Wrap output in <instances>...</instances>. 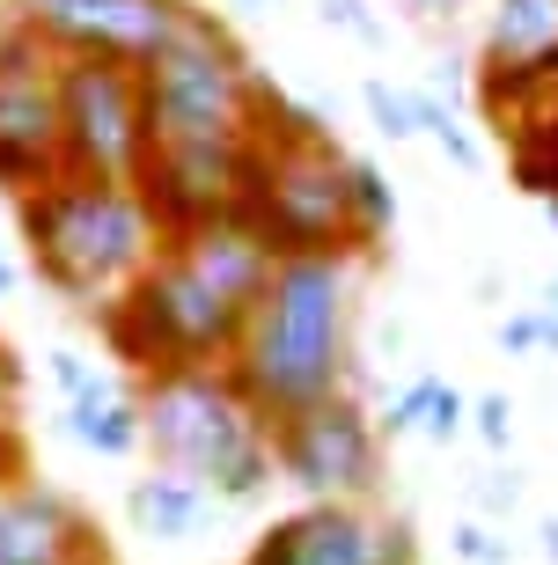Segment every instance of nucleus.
<instances>
[{"mask_svg":"<svg viewBox=\"0 0 558 565\" xmlns=\"http://www.w3.org/2000/svg\"><path fill=\"white\" fill-rule=\"evenodd\" d=\"M243 221L265 235L272 257H375L360 235V213H352V154L331 132L257 140Z\"/></svg>","mask_w":558,"mask_h":565,"instance_id":"423d86ee","label":"nucleus"},{"mask_svg":"<svg viewBox=\"0 0 558 565\" xmlns=\"http://www.w3.org/2000/svg\"><path fill=\"white\" fill-rule=\"evenodd\" d=\"M368 257H280L228 375L265 419H294L352 390V301Z\"/></svg>","mask_w":558,"mask_h":565,"instance_id":"f03ea898","label":"nucleus"},{"mask_svg":"<svg viewBox=\"0 0 558 565\" xmlns=\"http://www.w3.org/2000/svg\"><path fill=\"white\" fill-rule=\"evenodd\" d=\"M499 353H544V338H551V316L544 309H515V316H499Z\"/></svg>","mask_w":558,"mask_h":565,"instance_id":"cd10ccee","label":"nucleus"},{"mask_svg":"<svg viewBox=\"0 0 558 565\" xmlns=\"http://www.w3.org/2000/svg\"><path fill=\"white\" fill-rule=\"evenodd\" d=\"M471 434L485 440V448H507V440H515V404L507 397H471Z\"/></svg>","mask_w":558,"mask_h":565,"instance_id":"c85d7f7f","label":"nucleus"},{"mask_svg":"<svg viewBox=\"0 0 558 565\" xmlns=\"http://www.w3.org/2000/svg\"><path fill=\"white\" fill-rule=\"evenodd\" d=\"M449 551H455L463 565H507V558H515V544H507L493 522H477V514H471V522H455Z\"/></svg>","mask_w":558,"mask_h":565,"instance_id":"b1692460","label":"nucleus"},{"mask_svg":"<svg viewBox=\"0 0 558 565\" xmlns=\"http://www.w3.org/2000/svg\"><path fill=\"white\" fill-rule=\"evenodd\" d=\"M213 492L207 484L177 478V470H147V478L125 484V522L140 529V536H155V544H185V536H199V529L213 522Z\"/></svg>","mask_w":558,"mask_h":565,"instance_id":"2eb2a0df","label":"nucleus"},{"mask_svg":"<svg viewBox=\"0 0 558 565\" xmlns=\"http://www.w3.org/2000/svg\"><path fill=\"white\" fill-rule=\"evenodd\" d=\"M537 309H544V316H558V273L544 279V301H537Z\"/></svg>","mask_w":558,"mask_h":565,"instance_id":"72a5a7b5","label":"nucleus"},{"mask_svg":"<svg viewBox=\"0 0 558 565\" xmlns=\"http://www.w3.org/2000/svg\"><path fill=\"white\" fill-rule=\"evenodd\" d=\"M15 287H22V265H15V257H0V301H8Z\"/></svg>","mask_w":558,"mask_h":565,"instance_id":"7c9ffc66","label":"nucleus"},{"mask_svg":"<svg viewBox=\"0 0 558 565\" xmlns=\"http://www.w3.org/2000/svg\"><path fill=\"white\" fill-rule=\"evenodd\" d=\"M477 96L499 118V140L558 110V0H493L477 44Z\"/></svg>","mask_w":558,"mask_h":565,"instance_id":"9b49d317","label":"nucleus"},{"mask_svg":"<svg viewBox=\"0 0 558 565\" xmlns=\"http://www.w3.org/2000/svg\"><path fill=\"white\" fill-rule=\"evenodd\" d=\"M455 434H471V397H463V390H455V382L441 375L434 404H427V419H419V440H434V448H449Z\"/></svg>","mask_w":558,"mask_h":565,"instance_id":"5701e85b","label":"nucleus"},{"mask_svg":"<svg viewBox=\"0 0 558 565\" xmlns=\"http://www.w3.org/2000/svg\"><path fill=\"white\" fill-rule=\"evenodd\" d=\"M250 177H257V147H147L133 184L162 235H199L243 221Z\"/></svg>","mask_w":558,"mask_h":565,"instance_id":"f8f14e48","label":"nucleus"},{"mask_svg":"<svg viewBox=\"0 0 558 565\" xmlns=\"http://www.w3.org/2000/svg\"><path fill=\"white\" fill-rule=\"evenodd\" d=\"M243 565H419V536L375 507H294L250 544Z\"/></svg>","mask_w":558,"mask_h":565,"instance_id":"ddd939ff","label":"nucleus"},{"mask_svg":"<svg viewBox=\"0 0 558 565\" xmlns=\"http://www.w3.org/2000/svg\"><path fill=\"white\" fill-rule=\"evenodd\" d=\"M265 235L250 221H221L199 235H169L162 257L96 316L110 360L133 375H185V367H228L243 353V331L272 287Z\"/></svg>","mask_w":558,"mask_h":565,"instance_id":"f257e3e1","label":"nucleus"},{"mask_svg":"<svg viewBox=\"0 0 558 565\" xmlns=\"http://www.w3.org/2000/svg\"><path fill=\"white\" fill-rule=\"evenodd\" d=\"M250 8H280V0H250Z\"/></svg>","mask_w":558,"mask_h":565,"instance_id":"f704fd0d","label":"nucleus"},{"mask_svg":"<svg viewBox=\"0 0 558 565\" xmlns=\"http://www.w3.org/2000/svg\"><path fill=\"white\" fill-rule=\"evenodd\" d=\"M352 213H360V235H368V250L397 228V191L382 184V169L360 162V154H352Z\"/></svg>","mask_w":558,"mask_h":565,"instance_id":"aec40b11","label":"nucleus"},{"mask_svg":"<svg viewBox=\"0 0 558 565\" xmlns=\"http://www.w3.org/2000/svg\"><path fill=\"white\" fill-rule=\"evenodd\" d=\"M434 390H441V375H434V367H419L412 382H397L390 397H382V412H375L382 440H397V434H419V419H427V404H434Z\"/></svg>","mask_w":558,"mask_h":565,"instance_id":"4be33fe9","label":"nucleus"},{"mask_svg":"<svg viewBox=\"0 0 558 565\" xmlns=\"http://www.w3.org/2000/svg\"><path fill=\"white\" fill-rule=\"evenodd\" d=\"M22 478V448H0V484H15Z\"/></svg>","mask_w":558,"mask_h":565,"instance_id":"2f4dec72","label":"nucleus"},{"mask_svg":"<svg viewBox=\"0 0 558 565\" xmlns=\"http://www.w3.org/2000/svg\"><path fill=\"white\" fill-rule=\"evenodd\" d=\"M66 177V140H60V82H52V52L30 30L0 38V191L30 199V191Z\"/></svg>","mask_w":558,"mask_h":565,"instance_id":"9d476101","label":"nucleus"},{"mask_svg":"<svg viewBox=\"0 0 558 565\" xmlns=\"http://www.w3.org/2000/svg\"><path fill=\"white\" fill-rule=\"evenodd\" d=\"M272 82L250 66L221 15H199L185 38L140 66V104L155 147H257Z\"/></svg>","mask_w":558,"mask_h":565,"instance_id":"39448f33","label":"nucleus"},{"mask_svg":"<svg viewBox=\"0 0 558 565\" xmlns=\"http://www.w3.org/2000/svg\"><path fill=\"white\" fill-rule=\"evenodd\" d=\"M412 110H419V132H427V140H434L455 169H485V147L463 132V118H455L449 96H434V88H412Z\"/></svg>","mask_w":558,"mask_h":565,"instance_id":"a211bd4d","label":"nucleus"},{"mask_svg":"<svg viewBox=\"0 0 558 565\" xmlns=\"http://www.w3.org/2000/svg\"><path fill=\"white\" fill-rule=\"evenodd\" d=\"M60 82V140L66 177H118L133 184L147 162V104H140V66L125 60H52Z\"/></svg>","mask_w":558,"mask_h":565,"instance_id":"6e6552de","label":"nucleus"},{"mask_svg":"<svg viewBox=\"0 0 558 565\" xmlns=\"http://www.w3.org/2000/svg\"><path fill=\"white\" fill-rule=\"evenodd\" d=\"M110 558L104 529L74 492L44 478L0 484V565H96Z\"/></svg>","mask_w":558,"mask_h":565,"instance_id":"4468645a","label":"nucleus"},{"mask_svg":"<svg viewBox=\"0 0 558 565\" xmlns=\"http://www.w3.org/2000/svg\"><path fill=\"white\" fill-rule=\"evenodd\" d=\"M272 456H280V484H294L309 507H368L382 492V426L360 397H324L294 419H272Z\"/></svg>","mask_w":558,"mask_h":565,"instance_id":"0eeeda50","label":"nucleus"},{"mask_svg":"<svg viewBox=\"0 0 558 565\" xmlns=\"http://www.w3.org/2000/svg\"><path fill=\"white\" fill-rule=\"evenodd\" d=\"M471 507H477V522H507L522 507V470H485L471 484Z\"/></svg>","mask_w":558,"mask_h":565,"instance_id":"393cba45","label":"nucleus"},{"mask_svg":"<svg viewBox=\"0 0 558 565\" xmlns=\"http://www.w3.org/2000/svg\"><path fill=\"white\" fill-rule=\"evenodd\" d=\"M15 213L22 243H30V273L82 316H104L169 243L140 184H118V177H60V184L15 199Z\"/></svg>","mask_w":558,"mask_h":565,"instance_id":"7ed1b4c3","label":"nucleus"},{"mask_svg":"<svg viewBox=\"0 0 558 565\" xmlns=\"http://www.w3.org/2000/svg\"><path fill=\"white\" fill-rule=\"evenodd\" d=\"M66 440H82L88 456H140L147 448V419H140V390H118V397H96V404H66Z\"/></svg>","mask_w":558,"mask_h":565,"instance_id":"dca6fc26","label":"nucleus"},{"mask_svg":"<svg viewBox=\"0 0 558 565\" xmlns=\"http://www.w3.org/2000/svg\"><path fill=\"white\" fill-rule=\"evenodd\" d=\"M360 104H368V126L382 140H419V110H412V88H390L382 74L360 82Z\"/></svg>","mask_w":558,"mask_h":565,"instance_id":"412c9836","label":"nucleus"},{"mask_svg":"<svg viewBox=\"0 0 558 565\" xmlns=\"http://www.w3.org/2000/svg\"><path fill=\"white\" fill-rule=\"evenodd\" d=\"M0 448H22V360L0 345Z\"/></svg>","mask_w":558,"mask_h":565,"instance_id":"a878e982","label":"nucleus"},{"mask_svg":"<svg viewBox=\"0 0 558 565\" xmlns=\"http://www.w3.org/2000/svg\"><path fill=\"white\" fill-rule=\"evenodd\" d=\"M537 551H544V558L558 565V522H537Z\"/></svg>","mask_w":558,"mask_h":565,"instance_id":"473e14b6","label":"nucleus"},{"mask_svg":"<svg viewBox=\"0 0 558 565\" xmlns=\"http://www.w3.org/2000/svg\"><path fill=\"white\" fill-rule=\"evenodd\" d=\"M404 8H412L419 22H455L463 15V0H404Z\"/></svg>","mask_w":558,"mask_h":565,"instance_id":"c756f323","label":"nucleus"},{"mask_svg":"<svg viewBox=\"0 0 558 565\" xmlns=\"http://www.w3.org/2000/svg\"><path fill=\"white\" fill-rule=\"evenodd\" d=\"M507 177H515V191H529L551 213V228H558V110L507 132Z\"/></svg>","mask_w":558,"mask_h":565,"instance_id":"f3484780","label":"nucleus"},{"mask_svg":"<svg viewBox=\"0 0 558 565\" xmlns=\"http://www.w3.org/2000/svg\"><path fill=\"white\" fill-rule=\"evenodd\" d=\"M140 419L155 470L207 484L221 507H250L280 484L272 456V419L243 397L228 367H185V375H147L140 382Z\"/></svg>","mask_w":558,"mask_h":565,"instance_id":"20e7f679","label":"nucleus"},{"mask_svg":"<svg viewBox=\"0 0 558 565\" xmlns=\"http://www.w3.org/2000/svg\"><path fill=\"white\" fill-rule=\"evenodd\" d=\"M207 8L191 0H15V22L52 60H125L147 66L185 38Z\"/></svg>","mask_w":558,"mask_h":565,"instance_id":"1a4fd4ad","label":"nucleus"},{"mask_svg":"<svg viewBox=\"0 0 558 565\" xmlns=\"http://www.w3.org/2000/svg\"><path fill=\"white\" fill-rule=\"evenodd\" d=\"M96 565H110V558H96Z\"/></svg>","mask_w":558,"mask_h":565,"instance_id":"c9c22d12","label":"nucleus"},{"mask_svg":"<svg viewBox=\"0 0 558 565\" xmlns=\"http://www.w3.org/2000/svg\"><path fill=\"white\" fill-rule=\"evenodd\" d=\"M316 15H324V30H338L352 44H382V22L368 15V0H324Z\"/></svg>","mask_w":558,"mask_h":565,"instance_id":"bb28decb","label":"nucleus"},{"mask_svg":"<svg viewBox=\"0 0 558 565\" xmlns=\"http://www.w3.org/2000/svg\"><path fill=\"white\" fill-rule=\"evenodd\" d=\"M44 375H52V390H60L66 404H96V397H118L125 390L110 367H96V360L74 353V345H52V353H44Z\"/></svg>","mask_w":558,"mask_h":565,"instance_id":"6ab92c4d","label":"nucleus"}]
</instances>
